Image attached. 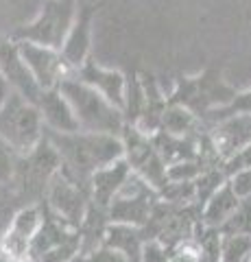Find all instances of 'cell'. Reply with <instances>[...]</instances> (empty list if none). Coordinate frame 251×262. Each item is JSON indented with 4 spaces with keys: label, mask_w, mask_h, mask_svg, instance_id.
Wrapping results in <instances>:
<instances>
[{
    "label": "cell",
    "mask_w": 251,
    "mask_h": 262,
    "mask_svg": "<svg viewBox=\"0 0 251 262\" xmlns=\"http://www.w3.org/2000/svg\"><path fill=\"white\" fill-rule=\"evenodd\" d=\"M37 110L44 118V127L48 131H57V134H72L79 131V120L72 112V105L66 98V94L59 88L44 90L37 101Z\"/></svg>",
    "instance_id": "e0dca14e"
},
{
    "label": "cell",
    "mask_w": 251,
    "mask_h": 262,
    "mask_svg": "<svg viewBox=\"0 0 251 262\" xmlns=\"http://www.w3.org/2000/svg\"><path fill=\"white\" fill-rule=\"evenodd\" d=\"M218 232H223V234H251V196H242L236 212H234L230 216V221L218 229Z\"/></svg>",
    "instance_id": "484cf974"
},
{
    "label": "cell",
    "mask_w": 251,
    "mask_h": 262,
    "mask_svg": "<svg viewBox=\"0 0 251 262\" xmlns=\"http://www.w3.org/2000/svg\"><path fill=\"white\" fill-rule=\"evenodd\" d=\"M208 134L223 164L251 142V114H238V116L218 120L212 127H208Z\"/></svg>",
    "instance_id": "9a60e30c"
},
{
    "label": "cell",
    "mask_w": 251,
    "mask_h": 262,
    "mask_svg": "<svg viewBox=\"0 0 251 262\" xmlns=\"http://www.w3.org/2000/svg\"><path fill=\"white\" fill-rule=\"evenodd\" d=\"M0 262H13V260H9L7 256H3V253H0Z\"/></svg>",
    "instance_id": "836d02e7"
},
{
    "label": "cell",
    "mask_w": 251,
    "mask_h": 262,
    "mask_svg": "<svg viewBox=\"0 0 251 262\" xmlns=\"http://www.w3.org/2000/svg\"><path fill=\"white\" fill-rule=\"evenodd\" d=\"M44 219L33 243H31L27 262H72L81 253V232L55 216L44 206Z\"/></svg>",
    "instance_id": "52a82bcc"
},
{
    "label": "cell",
    "mask_w": 251,
    "mask_h": 262,
    "mask_svg": "<svg viewBox=\"0 0 251 262\" xmlns=\"http://www.w3.org/2000/svg\"><path fill=\"white\" fill-rule=\"evenodd\" d=\"M77 0H46L35 18L18 27L9 37L15 42H33L61 48L77 18Z\"/></svg>",
    "instance_id": "8992f818"
},
{
    "label": "cell",
    "mask_w": 251,
    "mask_h": 262,
    "mask_svg": "<svg viewBox=\"0 0 251 262\" xmlns=\"http://www.w3.org/2000/svg\"><path fill=\"white\" fill-rule=\"evenodd\" d=\"M247 166H251V142L245 146V149H240L236 155H232L230 160L223 162V170H225L227 177H232L236 170L247 168Z\"/></svg>",
    "instance_id": "f546056e"
},
{
    "label": "cell",
    "mask_w": 251,
    "mask_h": 262,
    "mask_svg": "<svg viewBox=\"0 0 251 262\" xmlns=\"http://www.w3.org/2000/svg\"><path fill=\"white\" fill-rule=\"evenodd\" d=\"M59 90L70 101L81 131L123 136V129L127 127L123 110L116 107L111 101H107L101 92H96L92 85H87L75 75H70L59 85Z\"/></svg>",
    "instance_id": "3957f363"
},
{
    "label": "cell",
    "mask_w": 251,
    "mask_h": 262,
    "mask_svg": "<svg viewBox=\"0 0 251 262\" xmlns=\"http://www.w3.org/2000/svg\"><path fill=\"white\" fill-rule=\"evenodd\" d=\"M61 155L55 149V144L48 140L44 134L42 142L31 153L18 155L15 162V173L11 184L15 192L22 196V201L31 206V203H42L46 196V188L51 184V179L61 170Z\"/></svg>",
    "instance_id": "277c9868"
},
{
    "label": "cell",
    "mask_w": 251,
    "mask_h": 262,
    "mask_svg": "<svg viewBox=\"0 0 251 262\" xmlns=\"http://www.w3.org/2000/svg\"><path fill=\"white\" fill-rule=\"evenodd\" d=\"M103 7V3H96V5H79V11H77V18L72 22V27L66 35V42L59 48L63 59L70 66L72 75L83 66L87 59H90V51H92V24L99 9Z\"/></svg>",
    "instance_id": "4fadbf2b"
},
{
    "label": "cell",
    "mask_w": 251,
    "mask_h": 262,
    "mask_svg": "<svg viewBox=\"0 0 251 262\" xmlns=\"http://www.w3.org/2000/svg\"><path fill=\"white\" fill-rule=\"evenodd\" d=\"M18 48L31 72H33V77L37 79V83L42 85V90L59 88L72 75L70 66L63 59L59 48L33 44V42H18Z\"/></svg>",
    "instance_id": "8fae6325"
},
{
    "label": "cell",
    "mask_w": 251,
    "mask_h": 262,
    "mask_svg": "<svg viewBox=\"0 0 251 262\" xmlns=\"http://www.w3.org/2000/svg\"><path fill=\"white\" fill-rule=\"evenodd\" d=\"M24 262H27V260H24Z\"/></svg>",
    "instance_id": "e575fe53"
},
{
    "label": "cell",
    "mask_w": 251,
    "mask_h": 262,
    "mask_svg": "<svg viewBox=\"0 0 251 262\" xmlns=\"http://www.w3.org/2000/svg\"><path fill=\"white\" fill-rule=\"evenodd\" d=\"M162 129L173 136H194V134H201L206 129V125L188 107L177 105V103H168L164 118H162Z\"/></svg>",
    "instance_id": "7402d4cb"
},
{
    "label": "cell",
    "mask_w": 251,
    "mask_h": 262,
    "mask_svg": "<svg viewBox=\"0 0 251 262\" xmlns=\"http://www.w3.org/2000/svg\"><path fill=\"white\" fill-rule=\"evenodd\" d=\"M72 262H129V260L120 251L107 247V245H99V247H94L90 251L79 253Z\"/></svg>",
    "instance_id": "4316f807"
},
{
    "label": "cell",
    "mask_w": 251,
    "mask_h": 262,
    "mask_svg": "<svg viewBox=\"0 0 251 262\" xmlns=\"http://www.w3.org/2000/svg\"><path fill=\"white\" fill-rule=\"evenodd\" d=\"M251 258V234L221 232V262H247Z\"/></svg>",
    "instance_id": "603a6c76"
},
{
    "label": "cell",
    "mask_w": 251,
    "mask_h": 262,
    "mask_svg": "<svg viewBox=\"0 0 251 262\" xmlns=\"http://www.w3.org/2000/svg\"><path fill=\"white\" fill-rule=\"evenodd\" d=\"M144 243L147 238H144L142 227L129 223H109L103 236V245L120 251L129 262H140Z\"/></svg>",
    "instance_id": "44dd1931"
},
{
    "label": "cell",
    "mask_w": 251,
    "mask_h": 262,
    "mask_svg": "<svg viewBox=\"0 0 251 262\" xmlns=\"http://www.w3.org/2000/svg\"><path fill=\"white\" fill-rule=\"evenodd\" d=\"M131 175H133V170L125 158L109 164V166L99 168L90 177V201L105 210H109L114 196L120 192V188L127 184V179Z\"/></svg>",
    "instance_id": "ac0fdd59"
},
{
    "label": "cell",
    "mask_w": 251,
    "mask_h": 262,
    "mask_svg": "<svg viewBox=\"0 0 251 262\" xmlns=\"http://www.w3.org/2000/svg\"><path fill=\"white\" fill-rule=\"evenodd\" d=\"M240 199L242 196H238V192L234 190L232 182L227 179V182L203 203V208H201V221H203V225L221 229L230 221V216L236 212V208L240 206Z\"/></svg>",
    "instance_id": "ffe728a7"
},
{
    "label": "cell",
    "mask_w": 251,
    "mask_h": 262,
    "mask_svg": "<svg viewBox=\"0 0 251 262\" xmlns=\"http://www.w3.org/2000/svg\"><path fill=\"white\" fill-rule=\"evenodd\" d=\"M159 199V192L151 188L144 179L131 175L127 184L120 188L109 206V221L111 223H129L135 227H144L151 219V212Z\"/></svg>",
    "instance_id": "30bf717a"
},
{
    "label": "cell",
    "mask_w": 251,
    "mask_h": 262,
    "mask_svg": "<svg viewBox=\"0 0 251 262\" xmlns=\"http://www.w3.org/2000/svg\"><path fill=\"white\" fill-rule=\"evenodd\" d=\"M15 162H18V153L0 138V186L11 184L15 173Z\"/></svg>",
    "instance_id": "83f0119b"
},
{
    "label": "cell",
    "mask_w": 251,
    "mask_h": 262,
    "mask_svg": "<svg viewBox=\"0 0 251 262\" xmlns=\"http://www.w3.org/2000/svg\"><path fill=\"white\" fill-rule=\"evenodd\" d=\"M44 219L42 203H31V206H22L11 221L9 229L5 232L3 241H0V253L7 256L13 262H24L29 256L31 243H33L35 234Z\"/></svg>",
    "instance_id": "7c38bea8"
},
{
    "label": "cell",
    "mask_w": 251,
    "mask_h": 262,
    "mask_svg": "<svg viewBox=\"0 0 251 262\" xmlns=\"http://www.w3.org/2000/svg\"><path fill=\"white\" fill-rule=\"evenodd\" d=\"M75 77L83 83L92 85L96 92H101L107 101H111L116 107H125V92H127V75L114 68H103L92 57L75 72Z\"/></svg>",
    "instance_id": "2e32d148"
},
{
    "label": "cell",
    "mask_w": 251,
    "mask_h": 262,
    "mask_svg": "<svg viewBox=\"0 0 251 262\" xmlns=\"http://www.w3.org/2000/svg\"><path fill=\"white\" fill-rule=\"evenodd\" d=\"M44 206L55 216H59L68 225L79 229L85 219L87 208H90V186L77 182L75 177H70L61 168L46 188Z\"/></svg>",
    "instance_id": "9c48e42d"
},
{
    "label": "cell",
    "mask_w": 251,
    "mask_h": 262,
    "mask_svg": "<svg viewBox=\"0 0 251 262\" xmlns=\"http://www.w3.org/2000/svg\"><path fill=\"white\" fill-rule=\"evenodd\" d=\"M171 253H173V249H168L164 243L149 238L142 247L140 262H171Z\"/></svg>",
    "instance_id": "f1b7e54d"
},
{
    "label": "cell",
    "mask_w": 251,
    "mask_h": 262,
    "mask_svg": "<svg viewBox=\"0 0 251 262\" xmlns=\"http://www.w3.org/2000/svg\"><path fill=\"white\" fill-rule=\"evenodd\" d=\"M140 81L144 88V105L140 118L133 122V127L144 131L147 136H153L162 129V118H164V112L168 107V94L162 92L153 75H142Z\"/></svg>",
    "instance_id": "d6986e66"
},
{
    "label": "cell",
    "mask_w": 251,
    "mask_h": 262,
    "mask_svg": "<svg viewBox=\"0 0 251 262\" xmlns=\"http://www.w3.org/2000/svg\"><path fill=\"white\" fill-rule=\"evenodd\" d=\"M13 92L11 90V85H9V81L5 79V75H3V70H0V107L5 105V101L9 98V94Z\"/></svg>",
    "instance_id": "d6a6232c"
},
{
    "label": "cell",
    "mask_w": 251,
    "mask_h": 262,
    "mask_svg": "<svg viewBox=\"0 0 251 262\" xmlns=\"http://www.w3.org/2000/svg\"><path fill=\"white\" fill-rule=\"evenodd\" d=\"M230 182L234 186V190L238 192V196H251V166L236 170L230 177Z\"/></svg>",
    "instance_id": "4dcf8cb0"
},
{
    "label": "cell",
    "mask_w": 251,
    "mask_h": 262,
    "mask_svg": "<svg viewBox=\"0 0 251 262\" xmlns=\"http://www.w3.org/2000/svg\"><path fill=\"white\" fill-rule=\"evenodd\" d=\"M0 70H3L5 79L9 81L13 92L24 96L29 103L37 105L44 90L37 83V79L33 77V72H31L27 61H24V57L18 48V42H13L11 37L0 42Z\"/></svg>",
    "instance_id": "5bb4252c"
},
{
    "label": "cell",
    "mask_w": 251,
    "mask_h": 262,
    "mask_svg": "<svg viewBox=\"0 0 251 262\" xmlns=\"http://www.w3.org/2000/svg\"><path fill=\"white\" fill-rule=\"evenodd\" d=\"M46 136L61 155V168L77 182L87 186H90V177L99 168L125 158L123 138L114 134H94L81 129L72 134H57L46 129Z\"/></svg>",
    "instance_id": "6da1fadb"
},
{
    "label": "cell",
    "mask_w": 251,
    "mask_h": 262,
    "mask_svg": "<svg viewBox=\"0 0 251 262\" xmlns=\"http://www.w3.org/2000/svg\"><path fill=\"white\" fill-rule=\"evenodd\" d=\"M44 134L46 127L37 105L29 103L18 92H11L0 107V138L18 155H27L42 142Z\"/></svg>",
    "instance_id": "5b68a950"
},
{
    "label": "cell",
    "mask_w": 251,
    "mask_h": 262,
    "mask_svg": "<svg viewBox=\"0 0 251 262\" xmlns=\"http://www.w3.org/2000/svg\"><path fill=\"white\" fill-rule=\"evenodd\" d=\"M208 168H212V164H208L206 160H184L175 162L168 166V182H194L201 173H206Z\"/></svg>",
    "instance_id": "d4e9b609"
},
{
    "label": "cell",
    "mask_w": 251,
    "mask_h": 262,
    "mask_svg": "<svg viewBox=\"0 0 251 262\" xmlns=\"http://www.w3.org/2000/svg\"><path fill=\"white\" fill-rule=\"evenodd\" d=\"M238 114H251V88L247 90H238V94L232 98V101L225 105V107H218L214 112H210L203 118L206 127H212L214 122L230 118V116H238Z\"/></svg>",
    "instance_id": "cb8c5ba5"
},
{
    "label": "cell",
    "mask_w": 251,
    "mask_h": 262,
    "mask_svg": "<svg viewBox=\"0 0 251 262\" xmlns=\"http://www.w3.org/2000/svg\"><path fill=\"white\" fill-rule=\"evenodd\" d=\"M171 262H199V249L197 243H184L179 247H175L171 253Z\"/></svg>",
    "instance_id": "1f68e13d"
},
{
    "label": "cell",
    "mask_w": 251,
    "mask_h": 262,
    "mask_svg": "<svg viewBox=\"0 0 251 262\" xmlns=\"http://www.w3.org/2000/svg\"><path fill=\"white\" fill-rule=\"evenodd\" d=\"M238 94V88L225 81L223 66L212 63L197 75H179L175 81V88L168 94V103H177L194 112L203 120L210 112L225 107L234 96Z\"/></svg>",
    "instance_id": "7a4b0ae2"
},
{
    "label": "cell",
    "mask_w": 251,
    "mask_h": 262,
    "mask_svg": "<svg viewBox=\"0 0 251 262\" xmlns=\"http://www.w3.org/2000/svg\"><path fill=\"white\" fill-rule=\"evenodd\" d=\"M120 138L125 144V160L131 166L133 175L144 179L151 188L162 192L168 184V164L157 151L153 136H147L133 125H127Z\"/></svg>",
    "instance_id": "ba28073f"
}]
</instances>
